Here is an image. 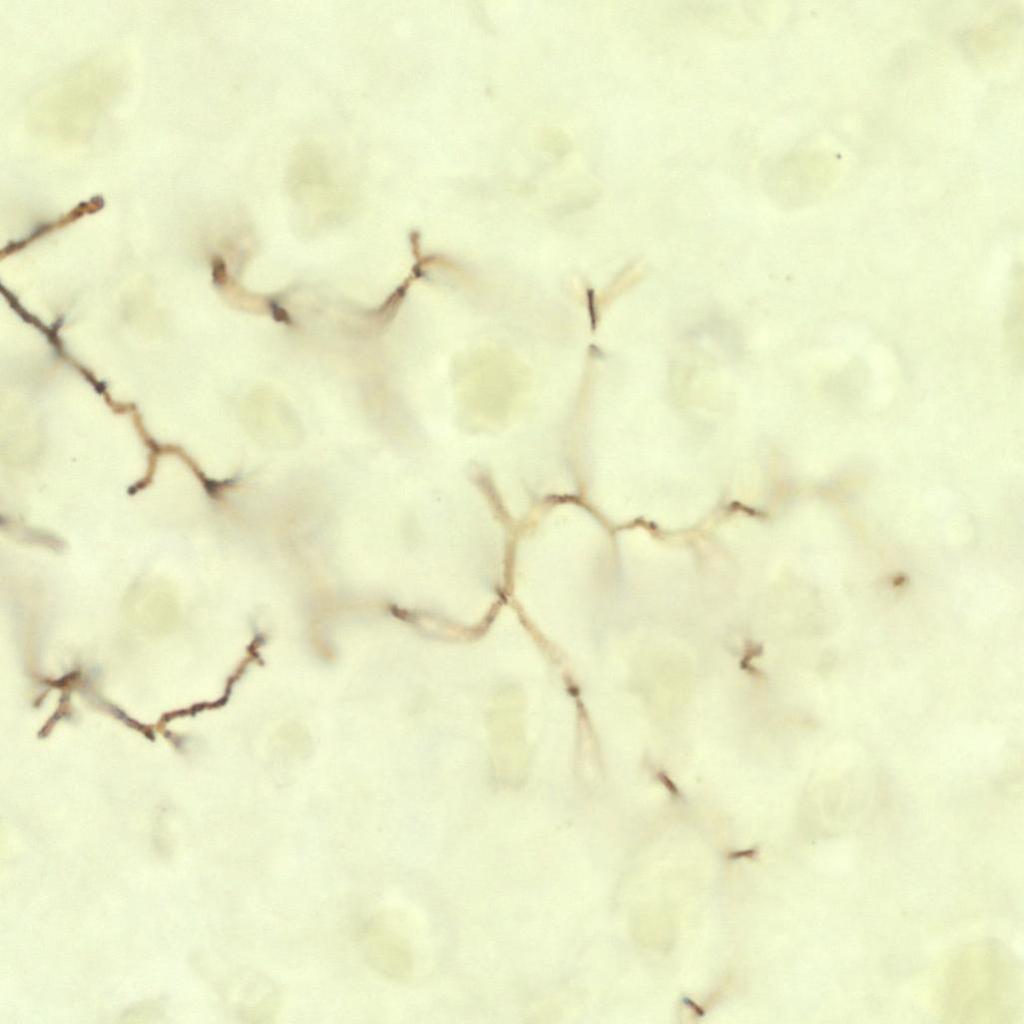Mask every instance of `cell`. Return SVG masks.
<instances>
[{
  "instance_id": "1",
  "label": "cell",
  "mask_w": 1024,
  "mask_h": 1024,
  "mask_svg": "<svg viewBox=\"0 0 1024 1024\" xmlns=\"http://www.w3.org/2000/svg\"><path fill=\"white\" fill-rule=\"evenodd\" d=\"M940 1003L953 1022H1008L1022 1007V971L998 943L959 949L940 983Z\"/></svg>"
},
{
  "instance_id": "2",
  "label": "cell",
  "mask_w": 1024,
  "mask_h": 1024,
  "mask_svg": "<svg viewBox=\"0 0 1024 1024\" xmlns=\"http://www.w3.org/2000/svg\"><path fill=\"white\" fill-rule=\"evenodd\" d=\"M367 953L372 964L391 977H405L412 969V955L402 935L375 922L369 928Z\"/></svg>"
}]
</instances>
